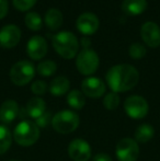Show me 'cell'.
Here are the masks:
<instances>
[{
    "mask_svg": "<svg viewBox=\"0 0 160 161\" xmlns=\"http://www.w3.org/2000/svg\"><path fill=\"white\" fill-rule=\"evenodd\" d=\"M141 36L147 46L156 48L160 45V26L156 22H145L141 25Z\"/></svg>",
    "mask_w": 160,
    "mask_h": 161,
    "instance_id": "obj_13",
    "label": "cell"
},
{
    "mask_svg": "<svg viewBox=\"0 0 160 161\" xmlns=\"http://www.w3.org/2000/svg\"><path fill=\"white\" fill-rule=\"evenodd\" d=\"M20 116V106L14 100H6L0 106V121L3 125L11 124Z\"/></svg>",
    "mask_w": 160,
    "mask_h": 161,
    "instance_id": "obj_15",
    "label": "cell"
},
{
    "mask_svg": "<svg viewBox=\"0 0 160 161\" xmlns=\"http://www.w3.org/2000/svg\"><path fill=\"white\" fill-rule=\"evenodd\" d=\"M155 136V129L150 124H141L135 130V140L138 144H146Z\"/></svg>",
    "mask_w": 160,
    "mask_h": 161,
    "instance_id": "obj_20",
    "label": "cell"
},
{
    "mask_svg": "<svg viewBox=\"0 0 160 161\" xmlns=\"http://www.w3.org/2000/svg\"><path fill=\"white\" fill-rule=\"evenodd\" d=\"M146 53V47L141 43H133L128 48V54L133 59H141L143 57H145Z\"/></svg>",
    "mask_w": 160,
    "mask_h": 161,
    "instance_id": "obj_26",
    "label": "cell"
},
{
    "mask_svg": "<svg viewBox=\"0 0 160 161\" xmlns=\"http://www.w3.org/2000/svg\"><path fill=\"white\" fill-rule=\"evenodd\" d=\"M107 83L115 93L132 90L138 83L139 72L134 66L130 64L115 65L107 72Z\"/></svg>",
    "mask_w": 160,
    "mask_h": 161,
    "instance_id": "obj_1",
    "label": "cell"
},
{
    "mask_svg": "<svg viewBox=\"0 0 160 161\" xmlns=\"http://www.w3.org/2000/svg\"><path fill=\"white\" fill-rule=\"evenodd\" d=\"M100 21L98 17L92 12H85L78 17L76 21L77 30L83 35H92L98 31Z\"/></svg>",
    "mask_w": 160,
    "mask_h": 161,
    "instance_id": "obj_12",
    "label": "cell"
},
{
    "mask_svg": "<svg viewBox=\"0 0 160 161\" xmlns=\"http://www.w3.org/2000/svg\"><path fill=\"white\" fill-rule=\"evenodd\" d=\"M92 161H113V160H112L111 156L108 155V153H97V155L93 156Z\"/></svg>",
    "mask_w": 160,
    "mask_h": 161,
    "instance_id": "obj_31",
    "label": "cell"
},
{
    "mask_svg": "<svg viewBox=\"0 0 160 161\" xmlns=\"http://www.w3.org/2000/svg\"><path fill=\"white\" fill-rule=\"evenodd\" d=\"M26 53L31 59L40 60L47 54V42L44 37L35 35L29 40L26 44Z\"/></svg>",
    "mask_w": 160,
    "mask_h": 161,
    "instance_id": "obj_14",
    "label": "cell"
},
{
    "mask_svg": "<svg viewBox=\"0 0 160 161\" xmlns=\"http://www.w3.org/2000/svg\"><path fill=\"white\" fill-rule=\"evenodd\" d=\"M147 9V0H123L122 10L127 15H139Z\"/></svg>",
    "mask_w": 160,
    "mask_h": 161,
    "instance_id": "obj_17",
    "label": "cell"
},
{
    "mask_svg": "<svg viewBox=\"0 0 160 161\" xmlns=\"http://www.w3.org/2000/svg\"><path fill=\"white\" fill-rule=\"evenodd\" d=\"M126 114L133 119H141L148 114L149 105L145 97L141 96H130L124 102Z\"/></svg>",
    "mask_w": 160,
    "mask_h": 161,
    "instance_id": "obj_7",
    "label": "cell"
},
{
    "mask_svg": "<svg viewBox=\"0 0 160 161\" xmlns=\"http://www.w3.org/2000/svg\"><path fill=\"white\" fill-rule=\"evenodd\" d=\"M10 161H20V160H10Z\"/></svg>",
    "mask_w": 160,
    "mask_h": 161,
    "instance_id": "obj_33",
    "label": "cell"
},
{
    "mask_svg": "<svg viewBox=\"0 0 160 161\" xmlns=\"http://www.w3.org/2000/svg\"><path fill=\"white\" fill-rule=\"evenodd\" d=\"M37 0H12L14 8L19 11H28L35 6Z\"/></svg>",
    "mask_w": 160,
    "mask_h": 161,
    "instance_id": "obj_27",
    "label": "cell"
},
{
    "mask_svg": "<svg viewBox=\"0 0 160 161\" xmlns=\"http://www.w3.org/2000/svg\"><path fill=\"white\" fill-rule=\"evenodd\" d=\"M45 112H46V102L40 97H31L24 108L25 115L32 119H36Z\"/></svg>",
    "mask_w": 160,
    "mask_h": 161,
    "instance_id": "obj_16",
    "label": "cell"
},
{
    "mask_svg": "<svg viewBox=\"0 0 160 161\" xmlns=\"http://www.w3.org/2000/svg\"><path fill=\"white\" fill-rule=\"evenodd\" d=\"M67 103L74 110H81L86 105V96L80 90L74 89L67 94Z\"/></svg>",
    "mask_w": 160,
    "mask_h": 161,
    "instance_id": "obj_21",
    "label": "cell"
},
{
    "mask_svg": "<svg viewBox=\"0 0 160 161\" xmlns=\"http://www.w3.org/2000/svg\"><path fill=\"white\" fill-rule=\"evenodd\" d=\"M9 10V1L8 0H0V20L3 19L7 15Z\"/></svg>",
    "mask_w": 160,
    "mask_h": 161,
    "instance_id": "obj_30",
    "label": "cell"
},
{
    "mask_svg": "<svg viewBox=\"0 0 160 161\" xmlns=\"http://www.w3.org/2000/svg\"><path fill=\"white\" fill-rule=\"evenodd\" d=\"M100 65L99 55L91 48H82L76 56V67L83 76H90L98 70Z\"/></svg>",
    "mask_w": 160,
    "mask_h": 161,
    "instance_id": "obj_6",
    "label": "cell"
},
{
    "mask_svg": "<svg viewBox=\"0 0 160 161\" xmlns=\"http://www.w3.org/2000/svg\"><path fill=\"white\" fill-rule=\"evenodd\" d=\"M115 155L119 161H136L139 157V144L133 138H123L116 144Z\"/></svg>",
    "mask_w": 160,
    "mask_h": 161,
    "instance_id": "obj_8",
    "label": "cell"
},
{
    "mask_svg": "<svg viewBox=\"0 0 160 161\" xmlns=\"http://www.w3.org/2000/svg\"><path fill=\"white\" fill-rule=\"evenodd\" d=\"M40 128L33 121L23 119L13 129L12 137L18 145L22 147L33 146L40 138Z\"/></svg>",
    "mask_w": 160,
    "mask_h": 161,
    "instance_id": "obj_3",
    "label": "cell"
},
{
    "mask_svg": "<svg viewBox=\"0 0 160 161\" xmlns=\"http://www.w3.org/2000/svg\"><path fill=\"white\" fill-rule=\"evenodd\" d=\"M120 96L115 92H109L103 97V106L109 111H114L120 105Z\"/></svg>",
    "mask_w": 160,
    "mask_h": 161,
    "instance_id": "obj_25",
    "label": "cell"
},
{
    "mask_svg": "<svg viewBox=\"0 0 160 161\" xmlns=\"http://www.w3.org/2000/svg\"><path fill=\"white\" fill-rule=\"evenodd\" d=\"M107 86L104 81L101 80L97 77H87L83 79L81 83V92L86 97H89L91 99H98L104 96Z\"/></svg>",
    "mask_w": 160,
    "mask_h": 161,
    "instance_id": "obj_10",
    "label": "cell"
},
{
    "mask_svg": "<svg viewBox=\"0 0 160 161\" xmlns=\"http://www.w3.org/2000/svg\"><path fill=\"white\" fill-rule=\"evenodd\" d=\"M69 88H70V81H69L66 77L58 76L51 81L48 90L52 96L62 97L69 91Z\"/></svg>",
    "mask_w": 160,
    "mask_h": 161,
    "instance_id": "obj_18",
    "label": "cell"
},
{
    "mask_svg": "<svg viewBox=\"0 0 160 161\" xmlns=\"http://www.w3.org/2000/svg\"><path fill=\"white\" fill-rule=\"evenodd\" d=\"M36 70L39 75L43 77H51L57 70V65L53 60H43L36 67Z\"/></svg>",
    "mask_w": 160,
    "mask_h": 161,
    "instance_id": "obj_24",
    "label": "cell"
},
{
    "mask_svg": "<svg viewBox=\"0 0 160 161\" xmlns=\"http://www.w3.org/2000/svg\"><path fill=\"white\" fill-rule=\"evenodd\" d=\"M24 23L32 31H40L43 25L42 18L37 12H29L24 18Z\"/></svg>",
    "mask_w": 160,
    "mask_h": 161,
    "instance_id": "obj_23",
    "label": "cell"
},
{
    "mask_svg": "<svg viewBox=\"0 0 160 161\" xmlns=\"http://www.w3.org/2000/svg\"><path fill=\"white\" fill-rule=\"evenodd\" d=\"M64 18H63V13L60 12L58 9L51 8L47 10V12L45 13V24L47 25V28L51 30H57L62 26Z\"/></svg>",
    "mask_w": 160,
    "mask_h": 161,
    "instance_id": "obj_19",
    "label": "cell"
},
{
    "mask_svg": "<svg viewBox=\"0 0 160 161\" xmlns=\"http://www.w3.org/2000/svg\"><path fill=\"white\" fill-rule=\"evenodd\" d=\"M35 76V67L29 60H20L11 67L9 77L13 85L23 87Z\"/></svg>",
    "mask_w": 160,
    "mask_h": 161,
    "instance_id": "obj_5",
    "label": "cell"
},
{
    "mask_svg": "<svg viewBox=\"0 0 160 161\" xmlns=\"http://www.w3.org/2000/svg\"><path fill=\"white\" fill-rule=\"evenodd\" d=\"M52 119H53V116H52L51 112H47L46 111V112L43 113L40 117L34 119V123L36 124L39 128H45L49 125V123L52 124Z\"/></svg>",
    "mask_w": 160,
    "mask_h": 161,
    "instance_id": "obj_29",
    "label": "cell"
},
{
    "mask_svg": "<svg viewBox=\"0 0 160 161\" xmlns=\"http://www.w3.org/2000/svg\"><path fill=\"white\" fill-rule=\"evenodd\" d=\"M21 40V30L14 24H7L0 29V46L3 48H12L17 46Z\"/></svg>",
    "mask_w": 160,
    "mask_h": 161,
    "instance_id": "obj_11",
    "label": "cell"
},
{
    "mask_svg": "<svg viewBox=\"0 0 160 161\" xmlns=\"http://www.w3.org/2000/svg\"><path fill=\"white\" fill-rule=\"evenodd\" d=\"M68 156L73 161H89L91 158V146L85 139L76 138L68 145Z\"/></svg>",
    "mask_w": 160,
    "mask_h": 161,
    "instance_id": "obj_9",
    "label": "cell"
},
{
    "mask_svg": "<svg viewBox=\"0 0 160 161\" xmlns=\"http://www.w3.org/2000/svg\"><path fill=\"white\" fill-rule=\"evenodd\" d=\"M53 47L56 53L65 59L76 57L79 51V42L77 36L69 31H60L53 37Z\"/></svg>",
    "mask_w": 160,
    "mask_h": 161,
    "instance_id": "obj_2",
    "label": "cell"
},
{
    "mask_svg": "<svg viewBox=\"0 0 160 161\" xmlns=\"http://www.w3.org/2000/svg\"><path fill=\"white\" fill-rule=\"evenodd\" d=\"M31 90H32V92L35 96H43L47 91V83L43 80H36L32 83Z\"/></svg>",
    "mask_w": 160,
    "mask_h": 161,
    "instance_id": "obj_28",
    "label": "cell"
},
{
    "mask_svg": "<svg viewBox=\"0 0 160 161\" xmlns=\"http://www.w3.org/2000/svg\"><path fill=\"white\" fill-rule=\"evenodd\" d=\"M12 133L7 125H0V155L9 150L12 144Z\"/></svg>",
    "mask_w": 160,
    "mask_h": 161,
    "instance_id": "obj_22",
    "label": "cell"
},
{
    "mask_svg": "<svg viewBox=\"0 0 160 161\" xmlns=\"http://www.w3.org/2000/svg\"><path fill=\"white\" fill-rule=\"evenodd\" d=\"M81 45H82L83 48H89L90 40L88 37H82V38H81Z\"/></svg>",
    "mask_w": 160,
    "mask_h": 161,
    "instance_id": "obj_32",
    "label": "cell"
},
{
    "mask_svg": "<svg viewBox=\"0 0 160 161\" xmlns=\"http://www.w3.org/2000/svg\"><path fill=\"white\" fill-rule=\"evenodd\" d=\"M80 124L79 115L71 110L57 112L52 119V126L57 133L66 135L75 131Z\"/></svg>",
    "mask_w": 160,
    "mask_h": 161,
    "instance_id": "obj_4",
    "label": "cell"
}]
</instances>
